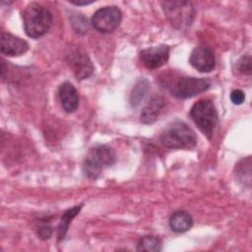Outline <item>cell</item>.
Segmentation results:
<instances>
[{
	"instance_id": "cell-21",
	"label": "cell",
	"mask_w": 252,
	"mask_h": 252,
	"mask_svg": "<svg viewBox=\"0 0 252 252\" xmlns=\"http://www.w3.org/2000/svg\"><path fill=\"white\" fill-rule=\"evenodd\" d=\"M94 1H71V3L72 4H75V5H77V6H81V5H88V4H91V3H93Z\"/></svg>"
},
{
	"instance_id": "cell-3",
	"label": "cell",
	"mask_w": 252,
	"mask_h": 252,
	"mask_svg": "<svg viewBox=\"0 0 252 252\" xmlns=\"http://www.w3.org/2000/svg\"><path fill=\"white\" fill-rule=\"evenodd\" d=\"M116 155L106 145H96L90 149L83 163V171L88 178L96 179L101 172L114 164Z\"/></svg>"
},
{
	"instance_id": "cell-5",
	"label": "cell",
	"mask_w": 252,
	"mask_h": 252,
	"mask_svg": "<svg viewBox=\"0 0 252 252\" xmlns=\"http://www.w3.org/2000/svg\"><path fill=\"white\" fill-rule=\"evenodd\" d=\"M190 117L200 131L211 139L218 125L219 117L217 109L211 99H201L193 104L190 109Z\"/></svg>"
},
{
	"instance_id": "cell-11",
	"label": "cell",
	"mask_w": 252,
	"mask_h": 252,
	"mask_svg": "<svg viewBox=\"0 0 252 252\" xmlns=\"http://www.w3.org/2000/svg\"><path fill=\"white\" fill-rule=\"evenodd\" d=\"M1 53L6 56L15 57L26 53L29 49V44L26 40L13 35L11 33H1Z\"/></svg>"
},
{
	"instance_id": "cell-20",
	"label": "cell",
	"mask_w": 252,
	"mask_h": 252,
	"mask_svg": "<svg viewBox=\"0 0 252 252\" xmlns=\"http://www.w3.org/2000/svg\"><path fill=\"white\" fill-rule=\"evenodd\" d=\"M37 234L41 239H48L52 234V228L48 225H42L38 228Z\"/></svg>"
},
{
	"instance_id": "cell-14",
	"label": "cell",
	"mask_w": 252,
	"mask_h": 252,
	"mask_svg": "<svg viewBox=\"0 0 252 252\" xmlns=\"http://www.w3.org/2000/svg\"><path fill=\"white\" fill-rule=\"evenodd\" d=\"M193 225L191 215L185 211H177L173 213L169 219L170 228L177 233H182L189 230Z\"/></svg>"
},
{
	"instance_id": "cell-10",
	"label": "cell",
	"mask_w": 252,
	"mask_h": 252,
	"mask_svg": "<svg viewBox=\"0 0 252 252\" xmlns=\"http://www.w3.org/2000/svg\"><path fill=\"white\" fill-rule=\"evenodd\" d=\"M69 63L78 80H85L93 74L94 65L86 53L75 50L69 55Z\"/></svg>"
},
{
	"instance_id": "cell-9",
	"label": "cell",
	"mask_w": 252,
	"mask_h": 252,
	"mask_svg": "<svg viewBox=\"0 0 252 252\" xmlns=\"http://www.w3.org/2000/svg\"><path fill=\"white\" fill-rule=\"evenodd\" d=\"M189 63L199 72L209 73L213 71L216 65L213 49L206 45L196 46L190 54Z\"/></svg>"
},
{
	"instance_id": "cell-17",
	"label": "cell",
	"mask_w": 252,
	"mask_h": 252,
	"mask_svg": "<svg viewBox=\"0 0 252 252\" xmlns=\"http://www.w3.org/2000/svg\"><path fill=\"white\" fill-rule=\"evenodd\" d=\"M162 241L160 238L153 235L144 236L137 245V251L158 252L161 250Z\"/></svg>"
},
{
	"instance_id": "cell-18",
	"label": "cell",
	"mask_w": 252,
	"mask_h": 252,
	"mask_svg": "<svg viewBox=\"0 0 252 252\" xmlns=\"http://www.w3.org/2000/svg\"><path fill=\"white\" fill-rule=\"evenodd\" d=\"M237 70L244 75L251 74V57L250 55L242 56L236 63Z\"/></svg>"
},
{
	"instance_id": "cell-1",
	"label": "cell",
	"mask_w": 252,
	"mask_h": 252,
	"mask_svg": "<svg viewBox=\"0 0 252 252\" xmlns=\"http://www.w3.org/2000/svg\"><path fill=\"white\" fill-rule=\"evenodd\" d=\"M161 143L168 149L191 150L196 147L195 132L184 122L175 120L170 122L162 131Z\"/></svg>"
},
{
	"instance_id": "cell-13",
	"label": "cell",
	"mask_w": 252,
	"mask_h": 252,
	"mask_svg": "<svg viewBox=\"0 0 252 252\" xmlns=\"http://www.w3.org/2000/svg\"><path fill=\"white\" fill-rule=\"evenodd\" d=\"M163 105L164 99L160 95L154 94L144 106L141 112V121L144 124H153L154 122H156Z\"/></svg>"
},
{
	"instance_id": "cell-7",
	"label": "cell",
	"mask_w": 252,
	"mask_h": 252,
	"mask_svg": "<svg viewBox=\"0 0 252 252\" xmlns=\"http://www.w3.org/2000/svg\"><path fill=\"white\" fill-rule=\"evenodd\" d=\"M211 82L205 78L182 77L171 88V94L177 98H189L209 90Z\"/></svg>"
},
{
	"instance_id": "cell-8",
	"label": "cell",
	"mask_w": 252,
	"mask_h": 252,
	"mask_svg": "<svg viewBox=\"0 0 252 252\" xmlns=\"http://www.w3.org/2000/svg\"><path fill=\"white\" fill-rule=\"evenodd\" d=\"M169 51V46L165 44L148 47L140 52V61L147 69L155 70L167 62Z\"/></svg>"
},
{
	"instance_id": "cell-6",
	"label": "cell",
	"mask_w": 252,
	"mask_h": 252,
	"mask_svg": "<svg viewBox=\"0 0 252 252\" xmlns=\"http://www.w3.org/2000/svg\"><path fill=\"white\" fill-rule=\"evenodd\" d=\"M122 20V13L116 6H106L98 9L92 17L93 27L103 33L113 32Z\"/></svg>"
},
{
	"instance_id": "cell-19",
	"label": "cell",
	"mask_w": 252,
	"mask_h": 252,
	"mask_svg": "<svg viewBox=\"0 0 252 252\" xmlns=\"http://www.w3.org/2000/svg\"><path fill=\"white\" fill-rule=\"evenodd\" d=\"M230 99L231 101L234 103V104H241L244 99H245V95H244V93L240 90H234L231 92L230 94Z\"/></svg>"
},
{
	"instance_id": "cell-15",
	"label": "cell",
	"mask_w": 252,
	"mask_h": 252,
	"mask_svg": "<svg viewBox=\"0 0 252 252\" xmlns=\"http://www.w3.org/2000/svg\"><path fill=\"white\" fill-rule=\"evenodd\" d=\"M81 209H82V205L75 206V207L67 210L63 214V216L61 218V220L58 224V228H57V240H58V242L65 238V235H66L67 230L69 228V224L71 223L72 220L80 213Z\"/></svg>"
},
{
	"instance_id": "cell-12",
	"label": "cell",
	"mask_w": 252,
	"mask_h": 252,
	"mask_svg": "<svg viewBox=\"0 0 252 252\" xmlns=\"http://www.w3.org/2000/svg\"><path fill=\"white\" fill-rule=\"evenodd\" d=\"M58 97L63 109L68 113L74 112L79 106L78 92L69 82L61 84L58 89Z\"/></svg>"
},
{
	"instance_id": "cell-2",
	"label": "cell",
	"mask_w": 252,
	"mask_h": 252,
	"mask_svg": "<svg viewBox=\"0 0 252 252\" xmlns=\"http://www.w3.org/2000/svg\"><path fill=\"white\" fill-rule=\"evenodd\" d=\"M52 25V15L49 10L38 4H30L24 13V29L28 36L38 38L44 35Z\"/></svg>"
},
{
	"instance_id": "cell-4",
	"label": "cell",
	"mask_w": 252,
	"mask_h": 252,
	"mask_svg": "<svg viewBox=\"0 0 252 252\" xmlns=\"http://www.w3.org/2000/svg\"><path fill=\"white\" fill-rule=\"evenodd\" d=\"M164 14L177 30L185 31L191 27L195 18V8L190 1L171 0L161 2Z\"/></svg>"
},
{
	"instance_id": "cell-16",
	"label": "cell",
	"mask_w": 252,
	"mask_h": 252,
	"mask_svg": "<svg viewBox=\"0 0 252 252\" xmlns=\"http://www.w3.org/2000/svg\"><path fill=\"white\" fill-rule=\"evenodd\" d=\"M149 86V82L146 79H142L137 82L130 95V102L132 106H138L142 102V100L148 94Z\"/></svg>"
}]
</instances>
